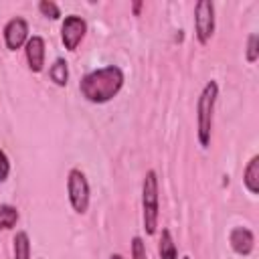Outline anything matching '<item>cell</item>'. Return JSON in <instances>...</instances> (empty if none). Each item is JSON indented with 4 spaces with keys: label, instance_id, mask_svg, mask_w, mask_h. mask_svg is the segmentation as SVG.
Returning <instances> with one entry per match:
<instances>
[{
    "label": "cell",
    "instance_id": "1",
    "mask_svg": "<svg viewBox=\"0 0 259 259\" xmlns=\"http://www.w3.org/2000/svg\"><path fill=\"white\" fill-rule=\"evenodd\" d=\"M125 75L117 65H105L101 69L89 71L79 81V91L85 97V101L101 105L111 101L123 87Z\"/></svg>",
    "mask_w": 259,
    "mask_h": 259
},
{
    "label": "cell",
    "instance_id": "2",
    "mask_svg": "<svg viewBox=\"0 0 259 259\" xmlns=\"http://www.w3.org/2000/svg\"><path fill=\"white\" fill-rule=\"evenodd\" d=\"M217 97H219V83L214 79H210L204 83V87L198 95V101H196V140L202 150H206L210 146Z\"/></svg>",
    "mask_w": 259,
    "mask_h": 259
},
{
    "label": "cell",
    "instance_id": "3",
    "mask_svg": "<svg viewBox=\"0 0 259 259\" xmlns=\"http://www.w3.org/2000/svg\"><path fill=\"white\" fill-rule=\"evenodd\" d=\"M160 219V192H158V174L156 170H148L142 182V221L146 235L158 233Z\"/></svg>",
    "mask_w": 259,
    "mask_h": 259
},
{
    "label": "cell",
    "instance_id": "4",
    "mask_svg": "<svg viewBox=\"0 0 259 259\" xmlns=\"http://www.w3.org/2000/svg\"><path fill=\"white\" fill-rule=\"evenodd\" d=\"M67 196L77 214H85L89 210V200H91V188L89 180L83 170L71 168L67 174Z\"/></svg>",
    "mask_w": 259,
    "mask_h": 259
},
{
    "label": "cell",
    "instance_id": "5",
    "mask_svg": "<svg viewBox=\"0 0 259 259\" xmlns=\"http://www.w3.org/2000/svg\"><path fill=\"white\" fill-rule=\"evenodd\" d=\"M217 26V16H214V2L212 0H198L194 4V34L200 45H206Z\"/></svg>",
    "mask_w": 259,
    "mask_h": 259
},
{
    "label": "cell",
    "instance_id": "6",
    "mask_svg": "<svg viewBox=\"0 0 259 259\" xmlns=\"http://www.w3.org/2000/svg\"><path fill=\"white\" fill-rule=\"evenodd\" d=\"M87 34V20L79 14H69L65 16V20L61 22V40L65 45L67 51H77V47L81 45V40Z\"/></svg>",
    "mask_w": 259,
    "mask_h": 259
},
{
    "label": "cell",
    "instance_id": "7",
    "mask_svg": "<svg viewBox=\"0 0 259 259\" xmlns=\"http://www.w3.org/2000/svg\"><path fill=\"white\" fill-rule=\"evenodd\" d=\"M2 36H4V45L8 51H18L26 45V40L30 38L28 34V22L22 16H12L4 28H2Z\"/></svg>",
    "mask_w": 259,
    "mask_h": 259
},
{
    "label": "cell",
    "instance_id": "8",
    "mask_svg": "<svg viewBox=\"0 0 259 259\" xmlns=\"http://www.w3.org/2000/svg\"><path fill=\"white\" fill-rule=\"evenodd\" d=\"M45 55H47V45L45 38L38 34H32L26 45H24V57L28 63V69L32 73H42L45 69Z\"/></svg>",
    "mask_w": 259,
    "mask_h": 259
},
{
    "label": "cell",
    "instance_id": "9",
    "mask_svg": "<svg viewBox=\"0 0 259 259\" xmlns=\"http://www.w3.org/2000/svg\"><path fill=\"white\" fill-rule=\"evenodd\" d=\"M229 245H231V249H233L237 255L247 257V255H251L253 249H255V235H253V231L247 229V227H235V229H231V233H229Z\"/></svg>",
    "mask_w": 259,
    "mask_h": 259
},
{
    "label": "cell",
    "instance_id": "10",
    "mask_svg": "<svg viewBox=\"0 0 259 259\" xmlns=\"http://www.w3.org/2000/svg\"><path fill=\"white\" fill-rule=\"evenodd\" d=\"M243 184L251 194H259V156L257 154L247 162L243 170Z\"/></svg>",
    "mask_w": 259,
    "mask_h": 259
},
{
    "label": "cell",
    "instance_id": "11",
    "mask_svg": "<svg viewBox=\"0 0 259 259\" xmlns=\"http://www.w3.org/2000/svg\"><path fill=\"white\" fill-rule=\"evenodd\" d=\"M49 79L57 87H65L69 83V63L65 59H55V63L49 67Z\"/></svg>",
    "mask_w": 259,
    "mask_h": 259
},
{
    "label": "cell",
    "instance_id": "12",
    "mask_svg": "<svg viewBox=\"0 0 259 259\" xmlns=\"http://www.w3.org/2000/svg\"><path fill=\"white\" fill-rule=\"evenodd\" d=\"M158 253H160V259H178V249L170 229H162L160 241H158Z\"/></svg>",
    "mask_w": 259,
    "mask_h": 259
},
{
    "label": "cell",
    "instance_id": "13",
    "mask_svg": "<svg viewBox=\"0 0 259 259\" xmlns=\"http://www.w3.org/2000/svg\"><path fill=\"white\" fill-rule=\"evenodd\" d=\"M14 259H30V237L26 231H16L12 239Z\"/></svg>",
    "mask_w": 259,
    "mask_h": 259
},
{
    "label": "cell",
    "instance_id": "14",
    "mask_svg": "<svg viewBox=\"0 0 259 259\" xmlns=\"http://www.w3.org/2000/svg\"><path fill=\"white\" fill-rule=\"evenodd\" d=\"M20 214H18V208L12 206V204H0V229L2 231H10L16 227Z\"/></svg>",
    "mask_w": 259,
    "mask_h": 259
},
{
    "label": "cell",
    "instance_id": "15",
    "mask_svg": "<svg viewBox=\"0 0 259 259\" xmlns=\"http://www.w3.org/2000/svg\"><path fill=\"white\" fill-rule=\"evenodd\" d=\"M245 59L249 65L257 63L259 59V34L257 32H251L247 36V49H245Z\"/></svg>",
    "mask_w": 259,
    "mask_h": 259
},
{
    "label": "cell",
    "instance_id": "16",
    "mask_svg": "<svg viewBox=\"0 0 259 259\" xmlns=\"http://www.w3.org/2000/svg\"><path fill=\"white\" fill-rule=\"evenodd\" d=\"M38 12H40L42 16H47V18H51V20H59V18H61V8H59V4H55V2H51V0H40V2H38Z\"/></svg>",
    "mask_w": 259,
    "mask_h": 259
},
{
    "label": "cell",
    "instance_id": "17",
    "mask_svg": "<svg viewBox=\"0 0 259 259\" xmlns=\"http://www.w3.org/2000/svg\"><path fill=\"white\" fill-rule=\"evenodd\" d=\"M132 259H148L146 255V243L142 237L132 239Z\"/></svg>",
    "mask_w": 259,
    "mask_h": 259
},
{
    "label": "cell",
    "instance_id": "18",
    "mask_svg": "<svg viewBox=\"0 0 259 259\" xmlns=\"http://www.w3.org/2000/svg\"><path fill=\"white\" fill-rule=\"evenodd\" d=\"M8 176H10V160H8L6 152L0 148V184L6 182Z\"/></svg>",
    "mask_w": 259,
    "mask_h": 259
},
{
    "label": "cell",
    "instance_id": "19",
    "mask_svg": "<svg viewBox=\"0 0 259 259\" xmlns=\"http://www.w3.org/2000/svg\"><path fill=\"white\" fill-rule=\"evenodd\" d=\"M142 6H144V2H140V0H136V2L132 4V10H134V14H136V16H140V12H142Z\"/></svg>",
    "mask_w": 259,
    "mask_h": 259
},
{
    "label": "cell",
    "instance_id": "20",
    "mask_svg": "<svg viewBox=\"0 0 259 259\" xmlns=\"http://www.w3.org/2000/svg\"><path fill=\"white\" fill-rule=\"evenodd\" d=\"M109 259H123V255H119V253H113Z\"/></svg>",
    "mask_w": 259,
    "mask_h": 259
},
{
    "label": "cell",
    "instance_id": "21",
    "mask_svg": "<svg viewBox=\"0 0 259 259\" xmlns=\"http://www.w3.org/2000/svg\"><path fill=\"white\" fill-rule=\"evenodd\" d=\"M182 259H190V257H188V255H184V257H182Z\"/></svg>",
    "mask_w": 259,
    "mask_h": 259
}]
</instances>
